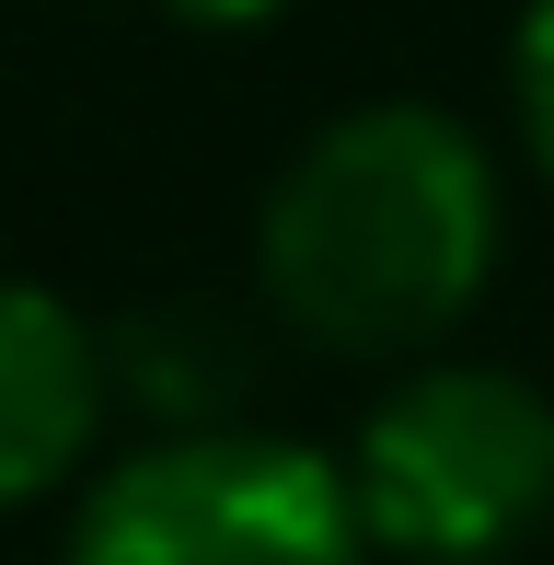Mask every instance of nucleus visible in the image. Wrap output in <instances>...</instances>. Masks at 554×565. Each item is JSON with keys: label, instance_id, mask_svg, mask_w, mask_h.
I'll list each match as a JSON object with an SVG mask.
<instances>
[{"label": "nucleus", "instance_id": "obj_3", "mask_svg": "<svg viewBox=\"0 0 554 565\" xmlns=\"http://www.w3.org/2000/svg\"><path fill=\"white\" fill-rule=\"evenodd\" d=\"M58 565H382L335 450L289 427H150L70 497Z\"/></svg>", "mask_w": 554, "mask_h": 565}, {"label": "nucleus", "instance_id": "obj_6", "mask_svg": "<svg viewBox=\"0 0 554 565\" xmlns=\"http://www.w3.org/2000/svg\"><path fill=\"white\" fill-rule=\"evenodd\" d=\"M509 116H520V150L554 185V0H520V35H509Z\"/></svg>", "mask_w": 554, "mask_h": 565}, {"label": "nucleus", "instance_id": "obj_1", "mask_svg": "<svg viewBox=\"0 0 554 565\" xmlns=\"http://www.w3.org/2000/svg\"><path fill=\"white\" fill-rule=\"evenodd\" d=\"M497 266H509V173L486 127L427 93L335 105L266 173L255 300L312 358L347 370L439 358L497 289Z\"/></svg>", "mask_w": 554, "mask_h": 565}, {"label": "nucleus", "instance_id": "obj_5", "mask_svg": "<svg viewBox=\"0 0 554 565\" xmlns=\"http://www.w3.org/2000/svg\"><path fill=\"white\" fill-rule=\"evenodd\" d=\"M105 358H116V404H139L150 427H220L243 404V347L196 300H150V312L105 323Z\"/></svg>", "mask_w": 554, "mask_h": 565}, {"label": "nucleus", "instance_id": "obj_4", "mask_svg": "<svg viewBox=\"0 0 554 565\" xmlns=\"http://www.w3.org/2000/svg\"><path fill=\"white\" fill-rule=\"evenodd\" d=\"M105 427H116L105 323L46 277H0V520L70 497Z\"/></svg>", "mask_w": 554, "mask_h": 565}, {"label": "nucleus", "instance_id": "obj_2", "mask_svg": "<svg viewBox=\"0 0 554 565\" xmlns=\"http://www.w3.org/2000/svg\"><path fill=\"white\" fill-rule=\"evenodd\" d=\"M335 473L382 565H520L554 531V393L509 358H405Z\"/></svg>", "mask_w": 554, "mask_h": 565}, {"label": "nucleus", "instance_id": "obj_7", "mask_svg": "<svg viewBox=\"0 0 554 565\" xmlns=\"http://www.w3.org/2000/svg\"><path fill=\"white\" fill-rule=\"evenodd\" d=\"M162 23H185V35H266V23H289L300 0H150Z\"/></svg>", "mask_w": 554, "mask_h": 565}]
</instances>
